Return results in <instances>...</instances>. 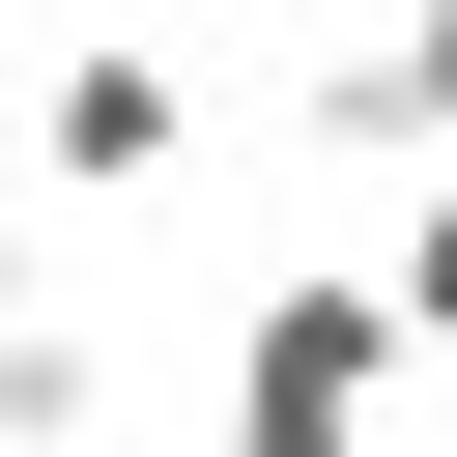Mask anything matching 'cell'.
<instances>
[{
    "instance_id": "6da1fadb",
    "label": "cell",
    "mask_w": 457,
    "mask_h": 457,
    "mask_svg": "<svg viewBox=\"0 0 457 457\" xmlns=\"http://www.w3.org/2000/svg\"><path fill=\"white\" fill-rule=\"evenodd\" d=\"M371 371H400V286L371 257H286L228 314V457H371Z\"/></svg>"
},
{
    "instance_id": "7a4b0ae2",
    "label": "cell",
    "mask_w": 457,
    "mask_h": 457,
    "mask_svg": "<svg viewBox=\"0 0 457 457\" xmlns=\"http://www.w3.org/2000/svg\"><path fill=\"white\" fill-rule=\"evenodd\" d=\"M171 143H200V86H171L143 29H86V57H29V171H57V200H143Z\"/></svg>"
},
{
    "instance_id": "3957f363",
    "label": "cell",
    "mask_w": 457,
    "mask_h": 457,
    "mask_svg": "<svg viewBox=\"0 0 457 457\" xmlns=\"http://www.w3.org/2000/svg\"><path fill=\"white\" fill-rule=\"evenodd\" d=\"M314 143H343V171H457V0H371V29L314 57Z\"/></svg>"
},
{
    "instance_id": "277c9868",
    "label": "cell",
    "mask_w": 457,
    "mask_h": 457,
    "mask_svg": "<svg viewBox=\"0 0 457 457\" xmlns=\"http://www.w3.org/2000/svg\"><path fill=\"white\" fill-rule=\"evenodd\" d=\"M86 428H114V343H86V314L29 286V228H0V457H86Z\"/></svg>"
},
{
    "instance_id": "5b68a950",
    "label": "cell",
    "mask_w": 457,
    "mask_h": 457,
    "mask_svg": "<svg viewBox=\"0 0 457 457\" xmlns=\"http://www.w3.org/2000/svg\"><path fill=\"white\" fill-rule=\"evenodd\" d=\"M371 286H400V343H457V171H400V228H371Z\"/></svg>"
},
{
    "instance_id": "8992f818",
    "label": "cell",
    "mask_w": 457,
    "mask_h": 457,
    "mask_svg": "<svg viewBox=\"0 0 457 457\" xmlns=\"http://www.w3.org/2000/svg\"><path fill=\"white\" fill-rule=\"evenodd\" d=\"M0 171H29V114H0Z\"/></svg>"
}]
</instances>
